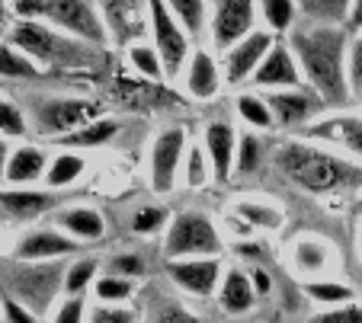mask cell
Listing matches in <instances>:
<instances>
[{
	"label": "cell",
	"instance_id": "cell-1",
	"mask_svg": "<svg viewBox=\"0 0 362 323\" xmlns=\"http://www.w3.org/2000/svg\"><path fill=\"white\" fill-rule=\"evenodd\" d=\"M343 49L346 32L337 26H317L292 35V55L298 58L301 74L327 106L343 103L349 93V80L343 74Z\"/></svg>",
	"mask_w": 362,
	"mask_h": 323
},
{
	"label": "cell",
	"instance_id": "cell-2",
	"mask_svg": "<svg viewBox=\"0 0 362 323\" xmlns=\"http://www.w3.org/2000/svg\"><path fill=\"white\" fill-rule=\"evenodd\" d=\"M273 164L279 166V173L292 183H298L301 189L315 195L337 193V189L356 186L362 179V170L346 160L334 157V154L321 151V147L301 145V141H282L273 154Z\"/></svg>",
	"mask_w": 362,
	"mask_h": 323
},
{
	"label": "cell",
	"instance_id": "cell-3",
	"mask_svg": "<svg viewBox=\"0 0 362 323\" xmlns=\"http://www.w3.org/2000/svg\"><path fill=\"white\" fill-rule=\"evenodd\" d=\"M221 234L202 212H183L173 218L164 240L167 260H218Z\"/></svg>",
	"mask_w": 362,
	"mask_h": 323
},
{
	"label": "cell",
	"instance_id": "cell-4",
	"mask_svg": "<svg viewBox=\"0 0 362 323\" xmlns=\"http://www.w3.org/2000/svg\"><path fill=\"white\" fill-rule=\"evenodd\" d=\"M64 275L68 272H62V266L55 262H16V269L10 272V288L16 301H23L35 314L52 304V298L64 285Z\"/></svg>",
	"mask_w": 362,
	"mask_h": 323
},
{
	"label": "cell",
	"instance_id": "cell-5",
	"mask_svg": "<svg viewBox=\"0 0 362 323\" xmlns=\"http://www.w3.org/2000/svg\"><path fill=\"white\" fill-rule=\"evenodd\" d=\"M148 16H151V32H154V49H158L160 61H164V74L173 80L183 71V64L189 61L186 29L170 13V4H160V0L148 4Z\"/></svg>",
	"mask_w": 362,
	"mask_h": 323
},
{
	"label": "cell",
	"instance_id": "cell-6",
	"mask_svg": "<svg viewBox=\"0 0 362 323\" xmlns=\"http://www.w3.org/2000/svg\"><path fill=\"white\" fill-rule=\"evenodd\" d=\"M13 45L16 49H23L29 58H35V61H45V64H62L64 58H74V61H81V51L71 45L64 35H58L55 29L42 26V23L35 20H26V23H16L13 26Z\"/></svg>",
	"mask_w": 362,
	"mask_h": 323
},
{
	"label": "cell",
	"instance_id": "cell-7",
	"mask_svg": "<svg viewBox=\"0 0 362 323\" xmlns=\"http://www.w3.org/2000/svg\"><path fill=\"white\" fill-rule=\"evenodd\" d=\"M42 16L52 20L55 26L68 29V32L81 35L83 42L106 39V26H103L96 7L93 4H83V0H42Z\"/></svg>",
	"mask_w": 362,
	"mask_h": 323
},
{
	"label": "cell",
	"instance_id": "cell-8",
	"mask_svg": "<svg viewBox=\"0 0 362 323\" xmlns=\"http://www.w3.org/2000/svg\"><path fill=\"white\" fill-rule=\"evenodd\" d=\"M96 106L87 99H45L35 106V125L42 135H74V131L87 128L93 118Z\"/></svg>",
	"mask_w": 362,
	"mask_h": 323
},
{
	"label": "cell",
	"instance_id": "cell-9",
	"mask_svg": "<svg viewBox=\"0 0 362 323\" xmlns=\"http://www.w3.org/2000/svg\"><path fill=\"white\" fill-rule=\"evenodd\" d=\"M257 4L250 0H221L215 4L212 10V39H215V49L221 51H231L234 45L250 35L253 26V16H257Z\"/></svg>",
	"mask_w": 362,
	"mask_h": 323
},
{
	"label": "cell",
	"instance_id": "cell-10",
	"mask_svg": "<svg viewBox=\"0 0 362 323\" xmlns=\"http://www.w3.org/2000/svg\"><path fill=\"white\" fill-rule=\"evenodd\" d=\"M183 151H186L183 128H167L158 135L154 147H151V186H154V193H160V195L173 193Z\"/></svg>",
	"mask_w": 362,
	"mask_h": 323
},
{
	"label": "cell",
	"instance_id": "cell-11",
	"mask_svg": "<svg viewBox=\"0 0 362 323\" xmlns=\"http://www.w3.org/2000/svg\"><path fill=\"white\" fill-rule=\"evenodd\" d=\"M81 250V243L71 240L64 231H52V227H39L20 237V243L13 247L16 262H55L62 256H71Z\"/></svg>",
	"mask_w": 362,
	"mask_h": 323
},
{
	"label": "cell",
	"instance_id": "cell-12",
	"mask_svg": "<svg viewBox=\"0 0 362 323\" xmlns=\"http://www.w3.org/2000/svg\"><path fill=\"white\" fill-rule=\"evenodd\" d=\"M276 45V35L269 32H250L240 45H234L231 51L225 55V80L231 83V87H238L240 80H247L253 74H257V68L263 64V58L273 51Z\"/></svg>",
	"mask_w": 362,
	"mask_h": 323
},
{
	"label": "cell",
	"instance_id": "cell-13",
	"mask_svg": "<svg viewBox=\"0 0 362 323\" xmlns=\"http://www.w3.org/2000/svg\"><path fill=\"white\" fill-rule=\"evenodd\" d=\"M167 275L173 279V285L196 298H209L215 288H221L218 260H167Z\"/></svg>",
	"mask_w": 362,
	"mask_h": 323
},
{
	"label": "cell",
	"instance_id": "cell-14",
	"mask_svg": "<svg viewBox=\"0 0 362 323\" xmlns=\"http://www.w3.org/2000/svg\"><path fill=\"white\" fill-rule=\"evenodd\" d=\"M301 68H298V58L292 55L288 45L276 42L273 51L263 58V64L257 68L253 74V83L263 90H273V87H282V90H301Z\"/></svg>",
	"mask_w": 362,
	"mask_h": 323
},
{
	"label": "cell",
	"instance_id": "cell-15",
	"mask_svg": "<svg viewBox=\"0 0 362 323\" xmlns=\"http://www.w3.org/2000/svg\"><path fill=\"white\" fill-rule=\"evenodd\" d=\"M202 147L212 160V176L225 183L231 176L234 157H238V138H234V128L228 122H212L202 135Z\"/></svg>",
	"mask_w": 362,
	"mask_h": 323
},
{
	"label": "cell",
	"instance_id": "cell-16",
	"mask_svg": "<svg viewBox=\"0 0 362 323\" xmlns=\"http://www.w3.org/2000/svg\"><path fill=\"white\" fill-rule=\"evenodd\" d=\"M267 106L276 125H301L305 118L315 116L317 99L308 97L305 90H273V93H267Z\"/></svg>",
	"mask_w": 362,
	"mask_h": 323
},
{
	"label": "cell",
	"instance_id": "cell-17",
	"mask_svg": "<svg viewBox=\"0 0 362 323\" xmlns=\"http://www.w3.org/2000/svg\"><path fill=\"white\" fill-rule=\"evenodd\" d=\"M186 90L189 97L199 99V103H209V99L218 97L221 90V71L215 64V58L209 51H192V61H189V74H186Z\"/></svg>",
	"mask_w": 362,
	"mask_h": 323
},
{
	"label": "cell",
	"instance_id": "cell-18",
	"mask_svg": "<svg viewBox=\"0 0 362 323\" xmlns=\"http://www.w3.org/2000/svg\"><path fill=\"white\" fill-rule=\"evenodd\" d=\"M48 173V160L39 147H16L10 154L7 166H4V183L10 186H26V183H39Z\"/></svg>",
	"mask_w": 362,
	"mask_h": 323
},
{
	"label": "cell",
	"instance_id": "cell-19",
	"mask_svg": "<svg viewBox=\"0 0 362 323\" xmlns=\"http://www.w3.org/2000/svg\"><path fill=\"white\" fill-rule=\"evenodd\" d=\"M58 231L74 237L77 243H93L106 234V221H103V214L96 212V208H87V205L64 208V212L58 214Z\"/></svg>",
	"mask_w": 362,
	"mask_h": 323
},
{
	"label": "cell",
	"instance_id": "cell-20",
	"mask_svg": "<svg viewBox=\"0 0 362 323\" xmlns=\"http://www.w3.org/2000/svg\"><path fill=\"white\" fill-rule=\"evenodd\" d=\"M4 214L13 221H26V218H39L42 212L55 205V199L48 193H33V189H4L0 195Z\"/></svg>",
	"mask_w": 362,
	"mask_h": 323
},
{
	"label": "cell",
	"instance_id": "cell-21",
	"mask_svg": "<svg viewBox=\"0 0 362 323\" xmlns=\"http://www.w3.org/2000/svg\"><path fill=\"white\" fill-rule=\"evenodd\" d=\"M218 301L228 314H244V310H250L253 301H257V291H253L250 275L240 272V269H231V272L221 279Z\"/></svg>",
	"mask_w": 362,
	"mask_h": 323
},
{
	"label": "cell",
	"instance_id": "cell-22",
	"mask_svg": "<svg viewBox=\"0 0 362 323\" xmlns=\"http://www.w3.org/2000/svg\"><path fill=\"white\" fill-rule=\"evenodd\" d=\"M315 135L330 138V141L343 145L346 151H353L356 157H362V118H356V116H337V118H330V122L317 125Z\"/></svg>",
	"mask_w": 362,
	"mask_h": 323
},
{
	"label": "cell",
	"instance_id": "cell-23",
	"mask_svg": "<svg viewBox=\"0 0 362 323\" xmlns=\"http://www.w3.org/2000/svg\"><path fill=\"white\" fill-rule=\"evenodd\" d=\"M292 262L298 272H321V269L330 266V250L324 240H315V237H301L292 247Z\"/></svg>",
	"mask_w": 362,
	"mask_h": 323
},
{
	"label": "cell",
	"instance_id": "cell-24",
	"mask_svg": "<svg viewBox=\"0 0 362 323\" xmlns=\"http://www.w3.org/2000/svg\"><path fill=\"white\" fill-rule=\"evenodd\" d=\"M116 131H119L116 118H96V122L87 125V128L74 131V135L55 138V141H62L64 147H100V145H106V141H110Z\"/></svg>",
	"mask_w": 362,
	"mask_h": 323
},
{
	"label": "cell",
	"instance_id": "cell-25",
	"mask_svg": "<svg viewBox=\"0 0 362 323\" xmlns=\"http://www.w3.org/2000/svg\"><path fill=\"white\" fill-rule=\"evenodd\" d=\"M234 214H238L244 224H253V227H263V231H279L286 224L282 212L276 205H263V202H238L234 205Z\"/></svg>",
	"mask_w": 362,
	"mask_h": 323
},
{
	"label": "cell",
	"instance_id": "cell-26",
	"mask_svg": "<svg viewBox=\"0 0 362 323\" xmlns=\"http://www.w3.org/2000/svg\"><path fill=\"white\" fill-rule=\"evenodd\" d=\"M83 170H87V160L81 157V154H58L52 164H48V173H45V183L52 189L58 186H71L74 179L83 176Z\"/></svg>",
	"mask_w": 362,
	"mask_h": 323
},
{
	"label": "cell",
	"instance_id": "cell-27",
	"mask_svg": "<svg viewBox=\"0 0 362 323\" xmlns=\"http://www.w3.org/2000/svg\"><path fill=\"white\" fill-rule=\"evenodd\" d=\"M298 10L308 16V20H317V26H337L343 16H349V4L346 0H301Z\"/></svg>",
	"mask_w": 362,
	"mask_h": 323
},
{
	"label": "cell",
	"instance_id": "cell-28",
	"mask_svg": "<svg viewBox=\"0 0 362 323\" xmlns=\"http://www.w3.org/2000/svg\"><path fill=\"white\" fill-rule=\"evenodd\" d=\"M308 298L317 304H327V307H346V304H353L356 291L349 288V285H340V282H311L305 285Z\"/></svg>",
	"mask_w": 362,
	"mask_h": 323
},
{
	"label": "cell",
	"instance_id": "cell-29",
	"mask_svg": "<svg viewBox=\"0 0 362 323\" xmlns=\"http://www.w3.org/2000/svg\"><path fill=\"white\" fill-rule=\"evenodd\" d=\"M129 61H132V68L138 71L141 77H151V80H160V77H167L164 74V61H160V55H158V49L154 45H132L129 49Z\"/></svg>",
	"mask_w": 362,
	"mask_h": 323
},
{
	"label": "cell",
	"instance_id": "cell-30",
	"mask_svg": "<svg viewBox=\"0 0 362 323\" xmlns=\"http://www.w3.org/2000/svg\"><path fill=\"white\" fill-rule=\"evenodd\" d=\"M96 269H100L96 260H77L74 266L64 269V272H68L64 275V291H68V298H81L90 282L96 285Z\"/></svg>",
	"mask_w": 362,
	"mask_h": 323
},
{
	"label": "cell",
	"instance_id": "cell-31",
	"mask_svg": "<svg viewBox=\"0 0 362 323\" xmlns=\"http://www.w3.org/2000/svg\"><path fill=\"white\" fill-rule=\"evenodd\" d=\"M234 106H238L240 118H244V122H250L253 128H273V125H276V118H273V112H269L267 99L244 93V97H238V103H234Z\"/></svg>",
	"mask_w": 362,
	"mask_h": 323
},
{
	"label": "cell",
	"instance_id": "cell-32",
	"mask_svg": "<svg viewBox=\"0 0 362 323\" xmlns=\"http://www.w3.org/2000/svg\"><path fill=\"white\" fill-rule=\"evenodd\" d=\"M260 13H263V20L276 29V32H288V29H292L295 13H298V4H292V0H263Z\"/></svg>",
	"mask_w": 362,
	"mask_h": 323
},
{
	"label": "cell",
	"instance_id": "cell-33",
	"mask_svg": "<svg viewBox=\"0 0 362 323\" xmlns=\"http://www.w3.org/2000/svg\"><path fill=\"white\" fill-rule=\"evenodd\" d=\"M93 291H96V298H100L103 304L119 307V304H125L132 298V282H125V279H116V275H103V279H96Z\"/></svg>",
	"mask_w": 362,
	"mask_h": 323
},
{
	"label": "cell",
	"instance_id": "cell-34",
	"mask_svg": "<svg viewBox=\"0 0 362 323\" xmlns=\"http://www.w3.org/2000/svg\"><path fill=\"white\" fill-rule=\"evenodd\" d=\"M263 164V147H260V138L253 135H240V145H238V157H234V166L238 173H257V166Z\"/></svg>",
	"mask_w": 362,
	"mask_h": 323
},
{
	"label": "cell",
	"instance_id": "cell-35",
	"mask_svg": "<svg viewBox=\"0 0 362 323\" xmlns=\"http://www.w3.org/2000/svg\"><path fill=\"white\" fill-rule=\"evenodd\" d=\"M170 13L177 16V23L186 29V32L196 35L199 29H202L205 4H202V0H173V4H170Z\"/></svg>",
	"mask_w": 362,
	"mask_h": 323
},
{
	"label": "cell",
	"instance_id": "cell-36",
	"mask_svg": "<svg viewBox=\"0 0 362 323\" xmlns=\"http://www.w3.org/2000/svg\"><path fill=\"white\" fill-rule=\"evenodd\" d=\"M167 214H170V212H167V208H160V205L138 208L135 218H132V231H135V234H154L158 227H164Z\"/></svg>",
	"mask_w": 362,
	"mask_h": 323
},
{
	"label": "cell",
	"instance_id": "cell-37",
	"mask_svg": "<svg viewBox=\"0 0 362 323\" xmlns=\"http://www.w3.org/2000/svg\"><path fill=\"white\" fill-rule=\"evenodd\" d=\"M205 147H189V157H186V186L189 189H196V186H202L205 179H209V173H212V164H205Z\"/></svg>",
	"mask_w": 362,
	"mask_h": 323
},
{
	"label": "cell",
	"instance_id": "cell-38",
	"mask_svg": "<svg viewBox=\"0 0 362 323\" xmlns=\"http://www.w3.org/2000/svg\"><path fill=\"white\" fill-rule=\"evenodd\" d=\"M4 77H35L39 74V68H35V61L29 55H20V51H10V45H4Z\"/></svg>",
	"mask_w": 362,
	"mask_h": 323
},
{
	"label": "cell",
	"instance_id": "cell-39",
	"mask_svg": "<svg viewBox=\"0 0 362 323\" xmlns=\"http://www.w3.org/2000/svg\"><path fill=\"white\" fill-rule=\"evenodd\" d=\"M110 275L125 279V282H132V279H144V260L141 256H132V253L112 256L110 260Z\"/></svg>",
	"mask_w": 362,
	"mask_h": 323
},
{
	"label": "cell",
	"instance_id": "cell-40",
	"mask_svg": "<svg viewBox=\"0 0 362 323\" xmlns=\"http://www.w3.org/2000/svg\"><path fill=\"white\" fill-rule=\"evenodd\" d=\"M0 131H4V138H20V135H26V122H23V112L16 109L10 99H4V103H0Z\"/></svg>",
	"mask_w": 362,
	"mask_h": 323
},
{
	"label": "cell",
	"instance_id": "cell-41",
	"mask_svg": "<svg viewBox=\"0 0 362 323\" xmlns=\"http://www.w3.org/2000/svg\"><path fill=\"white\" fill-rule=\"evenodd\" d=\"M308 323H362V304H346V307H327Z\"/></svg>",
	"mask_w": 362,
	"mask_h": 323
},
{
	"label": "cell",
	"instance_id": "cell-42",
	"mask_svg": "<svg viewBox=\"0 0 362 323\" xmlns=\"http://www.w3.org/2000/svg\"><path fill=\"white\" fill-rule=\"evenodd\" d=\"M346 80H349V90H362V35L353 39L346 51Z\"/></svg>",
	"mask_w": 362,
	"mask_h": 323
},
{
	"label": "cell",
	"instance_id": "cell-43",
	"mask_svg": "<svg viewBox=\"0 0 362 323\" xmlns=\"http://www.w3.org/2000/svg\"><path fill=\"white\" fill-rule=\"evenodd\" d=\"M83 314H87V304H83V298H68V301H62L55 307V314H52V323H83Z\"/></svg>",
	"mask_w": 362,
	"mask_h": 323
},
{
	"label": "cell",
	"instance_id": "cell-44",
	"mask_svg": "<svg viewBox=\"0 0 362 323\" xmlns=\"http://www.w3.org/2000/svg\"><path fill=\"white\" fill-rule=\"evenodd\" d=\"M90 323H135V310H129V307H110V304H103V307L90 310Z\"/></svg>",
	"mask_w": 362,
	"mask_h": 323
},
{
	"label": "cell",
	"instance_id": "cell-45",
	"mask_svg": "<svg viewBox=\"0 0 362 323\" xmlns=\"http://www.w3.org/2000/svg\"><path fill=\"white\" fill-rule=\"evenodd\" d=\"M4 317H7V323H35V314L13 295L4 298Z\"/></svg>",
	"mask_w": 362,
	"mask_h": 323
},
{
	"label": "cell",
	"instance_id": "cell-46",
	"mask_svg": "<svg viewBox=\"0 0 362 323\" xmlns=\"http://www.w3.org/2000/svg\"><path fill=\"white\" fill-rule=\"evenodd\" d=\"M158 323H199V317L183 307H167V310H160Z\"/></svg>",
	"mask_w": 362,
	"mask_h": 323
},
{
	"label": "cell",
	"instance_id": "cell-47",
	"mask_svg": "<svg viewBox=\"0 0 362 323\" xmlns=\"http://www.w3.org/2000/svg\"><path fill=\"white\" fill-rule=\"evenodd\" d=\"M250 282H253V291H257V295H269V291H273V279H269L267 269H253Z\"/></svg>",
	"mask_w": 362,
	"mask_h": 323
},
{
	"label": "cell",
	"instance_id": "cell-48",
	"mask_svg": "<svg viewBox=\"0 0 362 323\" xmlns=\"http://www.w3.org/2000/svg\"><path fill=\"white\" fill-rule=\"evenodd\" d=\"M349 23H353L356 29H362V0L349 4Z\"/></svg>",
	"mask_w": 362,
	"mask_h": 323
},
{
	"label": "cell",
	"instance_id": "cell-49",
	"mask_svg": "<svg viewBox=\"0 0 362 323\" xmlns=\"http://www.w3.org/2000/svg\"><path fill=\"white\" fill-rule=\"evenodd\" d=\"M359 208H362V199H359Z\"/></svg>",
	"mask_w": 362,
	"mask_h": 323
}]
</instances>
